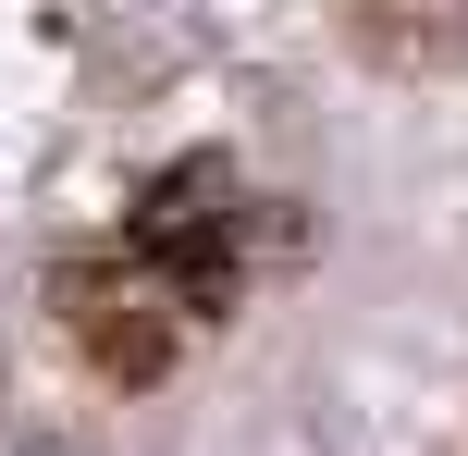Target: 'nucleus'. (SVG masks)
<instances>
[{"mask_svg": "<svg viewBox=\"0 0 468 456\" xmlns=\"http://www.w3.org/2000/svg\"><path fill=\"white\" fill-rule=\"evenodd\" d=\"M123 247H136L148 271H161V296L186 321H222L234 309V173L210 161V148H186L173 173H148V197H136V222H123Z\"/></svg>", "mask_w": 468, "mask_h": 456, "instance_id": "1", "label": "nucleus"}, {"mask_svg": "<svg viewBox=\"0 0 468 456\" xmlns=\"http://www.w3.org/2000/svg\"><path fill=\"white\" fill-rule=\"evenodd\" d=\"M161 271L136 260V247H74V271H62V309H74V345H87V370L99 383H123V395H148V383H173V309L161 296Z\"/></svg>", "mask_w": 468, "mask_h": 456, "instance_id": "2", "label": "nucleus"}, {"mask_svg": "<svg viewBox=\"0 0 468 456\" xmlns=\"http://www.w3.org/2000/svg\"><path fill=\"white\" fill-rule=\"evenodd\" d=\"M346 37L395 74H468V0H346Z\"/></svg>", "mask_w": 468, "mask_h": 456, "instance_id": "3", "label": "nucleus"}]
</instances>
